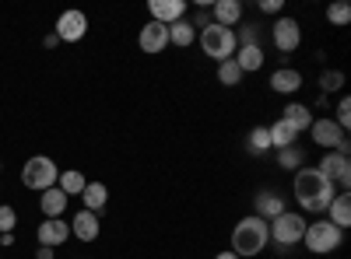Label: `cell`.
Masks as SVG:
<instances>
[{"label": "cell", "mask_w": 351, "mask_h": 259, "mask_svg": "<svg viewBox=\"0 0 351 259\" xmlns=\"http://www.w3.org/2000/svg\"><path fill=\"white\" fill-rule=\"evenodd\" d=\"M278 214H285V200H281L278 193H260V196H256V217L271 224Z\"/></svg>", "instance_id": "d6986e66"}, {"label": "cell", "mask_w": 351, "mask_h": 259, "mask_svg": "<svg viewBox=\"0 0 351 259\" xmlns=\"http://www.w3.org/2000/svg\"><path fill=\"white\" fill-rule=\"evenodd\" d=\"M295 133H302V130H309L313 126V112H309V105H302V102H291V105H285V116H281Z\"/></svg>", "instance_id": "e0dca14e"}, {"label": "cell", "mask_w": 351, "mask_h": 259, "mask_svg": "<svg viewBox=\"0 0 351 259\" xmlns=\"http://www.w3.org/2000/svg\"><path fill=\"white\" fill-rule=\"evenodd\" d=\"M71 235H77L81 242H95L99 238V214L77 210V217L71 221Z\"/></svg>", "instance_id": "9a60e30c"}, {"label": "cell", "mask_w": 351, "mask_h": 259, "mask_svg": "<svg viewBox=\"0 0 351 259\" xmlns=\"http://www.w3.org/2000/svg\"><path fill=\"white\" fill-rule=\"evenodd\" d=\"M327 21L330 25H348L351 21V8L348 4H330L327 8Z\"/></svg>", "instance_id": "f546056e"}, {"label": "cell", "mask_w": 351, "mask_h": 259, "mask_svg": "<svg viewBox=\"0 0 351 259\" xmlns=\"http://www.w3.org/2000/svg\"><path fill=\"white\" fill-rule=\"evenodd\" d=\"M281 8H285V0H260V11L263 14H278Z\"/></svg>", "instance_id": "d6a6232c"}, {"label": "cell", "mask_w": 351, "mask_h": 259, "mask_svg": "<svg viewBox=\"0 0 351 259\" xmlns=\"http://www.w3.org/2000/svg\"><path fill=\"white\" fill-rule=\"evenodd\" d=\"M330 224H337L341 228V232H344V228L351 224V196L348 193H337L334 200H330Z\"/></svg>", "instance_id": "603a6c76"}, {"label": "cell", "mask_w": 351, "mask_h": 259, "mask_svg": "<svg viewBox=\"0 0 351 259\" xmlns=\"http://www.w3.org/2000/svg\"><path fill=\"white\" fill-rule=\"evenodd\" d=\"M197 39V28L183 18V21H172L169 25V46H180V49H190Z\"/></svg>", "instance_id": "ffe728a7"}, {"label": "cell", "mask_w": 351, "mask_h": 259, "mask_svg": "<svg viewBox=\"0 0 351 259\" xmlns=\"http://www.w3.org/2000/svg\"><path fill=\"white\" fill-rule=\"evenodd\" d=\"M271 88H274L278 95H295V92L302 88V74L291 70V67H281V70L271 74Z\"/></svg>", "instance_id": "2e32d148"}, {"label": "cell", "mask_w": 351, "mask_h": 259, "mask_svg": "<svg viewBox=\"0 0 351 259\" xmlns=\"http://www.w3.org/2000/svg\"><path fill=\"white\" fill-rule=\"evenodd\" d=\"M291 189H295L299 207L309 210V214H324V210L330 207V200L337 196L334 182H327L324 176H319V168H299V172H295V182H291Z\"/></svg>", "instance_id": "6da1fadb"}, {"label": "cell", "mask_w": 351, "mask_h": 259, "mask_svg": "<svg viewBox=\"0 0 351 259\" xmlns=\"http://www.w3.org/2000/svg\"><path fill=\"white\" fill-rule=\"evenodd\" d=\"M267 130H271V144H274L278 151H281V148H291V144H295V137H299V133L291 130L285 120H278V123H274V126H267Z\"/></svg>", "instance_id": "d4e9b609"}, {"label": "cell", "mask_w": 351, "mask_h": 259, "mask_svg": "<svg viewBox=\"0 0 351 259\" xmlns=\"http://www.w3.org/2000/svg\"><path fill=\"white\" fill-rule=\"evenodd\" d=\"M14 224H18L14 207H0V235H14Z\"/></svg>", "instance_id": "4dcf8cb0"}, {"label": "cell", "mask_w": 351, "mask_h": 259, "mask_svg": "<svg viewBox=\"0 0 351 259\" xmlns=\"http://www.w3.org/2000/svg\"><path fill=\"white\" fill-rule=\"evenodd\" d=\"M306 224L309 221H302V214H291V210H285V214H278L271 224H267V232H271V238L278 242V245H295V242H302V235H306Z\"/></svg>", "instance_id": "8992f818"}, {"label": "cell", "mask_w": 351, "mask_h": 259, "mask_svg": "<svg viewBox=\"0 0 351 259\" xmlns=\"http://www.w3.org/2000/svg\"><path fill=\"white\" fill-rule=\"evenodd\" d=\"M319 176H324L327 182H334V186H348L351 182V161H348V154L327 151L324 161H319Z\"/></svg>", "instance_id": "ba28073f"}, {"label": "cell", "mask_w": 351, "mask_h": 259, "mask_svg": "<svg viewBox=\"0 0 351 259\" xmlns=\"http://www.w3.org/2000/svg\"><path fill=\"white\" fill-rule=\"evenodd\" d=\"M36 259H53V249H46V245H39V252H36Z\"/></svg>", "instance_id": "836d02e7"}, {"label": "cell", "mask_w": 351, "mask_h": 259, "mask_svg": "<svg viewBox=\"0 0 351 259\" xmlns=\"http://www.w3.org/2000/svg\"><path fill=\"white\" fill-rule=\"evenodd\" d=\"M56 179H60V168H56V161H53V158H46V154L28 158V161H25V168H21V182H25L28 189H36V193L53 189V186H56Z\"/></svg>", "instance_id": "277c9868"}, {"label": "cell", "mask_w": 351, "mask_h": 259, "mask_svg": "<svg viewBox=\"0 0 351 259\" xmlns=\"http://www.w3.org/2000/svg\"><path fill=\"white\" fill-rule=\"evenodd\" d=\"M200 49L211 56V60L225 64L236 56V28H221V25H204L200 28Z\"/></svg>", "instance_id": "3957f363"}, {"label": "cell", "mask_w": 351, "mask_h": 259, "mask_svg": "<svg viewBox=\"0 0 351 259\" xmlns=\"http://www.w3.org/2000/svg\"><path fill=\"white\" fill-rule=\"evenodd\" d=\"M334 123H337L341 130H348V123H351V98H341V105H337V116H334Z\"/></svg>", "instance_id": "1f68e13d"}, {"label": "cell", "mask_w": 351, "mask_h": 259, "mask_svg": "<svg viewBox=\"0 0 351 259\" xmlns=\"http://www.w3.org/2000/svg\"><path fill=\"white\" fill-rule=\"evenodd\" d=\"M344 88V74L341 70H324L319 74V92H341Z\"/></svg>", "instance_id": "f1b7e54d"}, {"label": "cell", "mask_w": 351, "mask_h": 259, "mask_svg": "<svg viewBox=\"0 0 351 259\" xmlns=\"http://www.w3.org/2000/svg\"><path fill=\"white\" fill-rule=\"evenodd\" d=\"M88 36V18L81 11H64L56 18V39L60 42H81Z\"/></svg>", "instance_id": "9c48e42d"}, {"label": "cell", "mask_w": 351, "mask_h": 259, "mask_svg": "<svg viewBox=\"0 0 351 259\" xmlns=\"http://www.w3.org/2000/svg\"><path fill=\"white\" fill-rule=\"evenodd\" d=\"M299 42H302L299 21H295V18H278V21H274V46H278L281 53H291V49H299Z\"/></svg>", "instance_id": "8fae6325"}, {"label": "cell", "mask_w": 351, "mask_h": 259, "mask_svg": "<svg viewBox=\"0 0 351 259\" xmlns=\"http://www.w3.org/2000/svg\"><path fill=\"white\" fill-rule=\"evenodd\" d=\"M232 60L239 64V70H243V74H253V70H260V67H263V49H260V46H239Z\"/></svg>", "instance_id": "7402d4cb"}, {"label": "cell", "mask_w": 351, "mask_h": 259, "mask_svg": "<svg viewBox=\"0 0 351 259\" xmlns=\"http://www.w3.org/2000/svg\"><path fill=\"white\" fill-rule=\"evenodd\" d=\"M36 238H39V245H46V249H56V245H64V242L71 238V224H67L64 217H46V221L39 224Z\"/></svg>", "instance_id": "30bf717a"}, {"label": "cell", "mask_w": 351, "mask_h": 259, "mask_svg": "<svg viewBox=\"0 0 351 259\" xmlns=\"http://www.w3.org/2000/svg\"><path fill=\"white\" fill-rule=\"evenodd\" d=\"M81 200H84V210L99 214V210L109 204V189H106V182H88L84 193H81Z\"/></svg>", "instance_id": "44dd1931"}, {"label": "cell", "mask_w": 351, "mask_h": 259, "mask_svg": "<svg viewBox=\"0 0 351 259\" xmlns=\"http://www.w3.org/2000/svg\"><path fill=\"white\" fill-rule=\"evenodd\" d=\"M141 49L144 53H162L169 46V25H158V21H148L141 28V36H137Z\"/></svg>", "instance_id": "4fadbf2b"}, {"label": "cell", "mask_w": 351, "mask_h": 259, "mask_svg": "<svg viewBox=\"0 0 351 259\" xmlns=\"http://www.w3.org/2000/svg\"><path fill=\"white\" fill-rule=\"evenodd\" d=\"M215 259H239V256H236V252H218Z\"/></svg>", "instance_id": "d590c367"}, {"label": "cell", "mask_w": 351, "mask_h": 259, "mask_svg": "<svg viewBox=\"0 0 351 259\" xmlns=\"http://www.w3.org/2000/svg\"><path fill=\"white\" fill-rule=\"evenodd\" d=\"M309 133H313V140H316L324 151H341V154H348V133H344V130H341L330 116H324V120H313Z\"/></svg>", "instance_id": "52a82bcc"}, {"label": "cell", "mask_w": 351, "mask_h": 259, "mask_svg": "<svg viewBox=\"0 0 351 259\" xmlns=\"http://www.w3.org/2000/svg\"><path fill=\"white\" fill-rule=\"evenodd\" d=\"M56 42H60V39H56V32H53V36H46V39H43V46H46V49H53V46H56Z\"/></svg>", "instance_id": "e575fe53"}, {"label": "cell", "mask_w": 351, "mask_h": 259, "mask_svg": "<svg viewBox=\"0 0 351 259\" xmlns=\"http://www.w3.org/2000/svg\"><path fill=\"white\" fill-rule=\"evenodd\" d=\"M148 8H152V21L158 25H172L186 18V0H152Z\"/></svg>", "instance_id": "7c38bea8"}, {"label": "cell", "mask_w": 351, "mask_h": 259, "mask_svg": "<svg viewBox=\"0 0 351 259\" xmlns=\"http://www.w3.org/2000/svg\"><path fill=\"white\" fill-rule=\"evenodd\" d=\"M211 14H215V25H221V28H236V25L243 21V4H239V0H215Z\"/></svg>", "instance_id": "5bb4252c"}, {"label": "cell", "mask_w": 351, "mask_h": 259, "mask_svg": "<svg viewBox=\"0 0 351 259\" xmlns=\"http://www.w3.org/2000/svg\"><path fill=\"white\" fill-rule=\"evenodd\" d=\"M341 238H344V232H341L337 224H330V221H313V224H306V235H302L306 249L316 252V256L334 252V249L341 245Z\"/></svg>", "instance_id": "5b68a950"}, {"label": "cell", "mask_w": 351, "mask_h": 259, "mask_svg": "<svg viewBox=\"0 0 351 259\" xmlns=\"http://www.w3.org/2000/svg\"><path fill=\"white\" fill-rule=\"evenodd\" d=\"M67 193H60V189H46L43 196H39V210H43V217H60L64 210H67Z\"/></svg>", "instance_id": "ac0fdd59"}, {"label": "cell", "mask_w": 351, "mask_h": 259, "mask_svg": "<svg viewBox=\"0 0 351 259\" xmlns=\"http://www.w3.org/2000/svg\"><path fill=\"white\" fill-rule=\"evenodd\" d=\"M246 144H250V151H253V154H263V151H271V148H274L267 126H253L250 137H246Z\"/></svg>", "instance_id": "484cf974"}, {"label": "cell", "mask_w": 351, "mask_h": 259, "mask_svg": "<svg viewBox=\"0 0 351 259\" xmlns=\"http://www.w3.org/2000/svg\"><path fill=\"white\" fill-rule=\"evenodd\" d=\"M218 81L225 84V88H236V84L243 81L239 64H236V60H225V64H218Z\"/></svg>", "instance_id": "4316f807"}, {"label": "cell", "mask_w": 351, "mask_h": 259, "mask_svg": "<svg viewBox=\"0 0 351 259\" xmlns=\"http://www.w3.org/2000/svg\"><path fill=\"white\" fill-rule=\"evenodd\" d=\"M302 161H306V154L295 148V144L278 151V165H281V168H302Z\"/></svg>", "instance_id": "83f0119b"}, {"label": "cell", "mask_w": 351, "mask_h": 259, "mask_svg": "<svg viewBox=\"0 0 351 259\" xmlns=\"http://www.w3.org/2000/svg\"><path fill=\"white\" fill-rule=\"evenodd\" d=\"M271 242V232H267V221H260L256 214L253 217H243L236 228H232V252L239 259L243 256H260Z\"/></svg>", "instance_id": "7a4b0ae2"}, {"label": "cell", "mask_w": 351, "mask_h": 259, "mask_svg": "<svg viewBox=\"0 0 351 259\" xmlns=\"http://www.w3.org/2000/svg\"><path fill=\"white\" fill-rule=\"evenodd\" d=\"M84 186H88V179L81 176L77 168H67V172H60V179H56V189H60V193H67V196H81V193H84Z\"/></svg>", "instance_id": "cb8c5ba5"}]
</instances>
